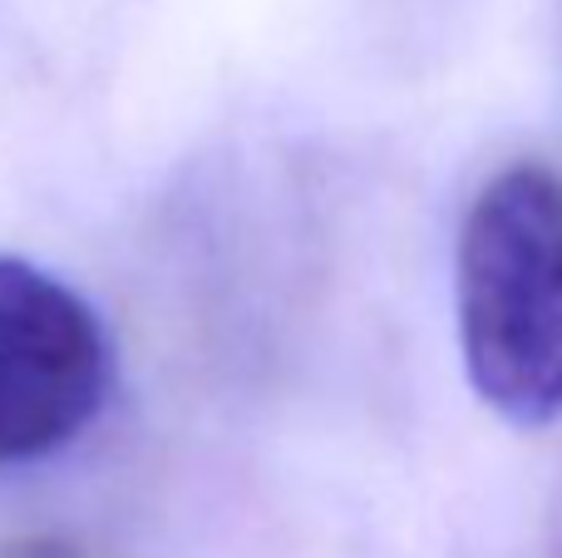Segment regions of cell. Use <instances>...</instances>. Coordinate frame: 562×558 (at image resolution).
Listing matches in <instances>:
<instances>
[{
	"instance_id": "cell-2",
	"label": "cell",
	"mask_w": 562,
	"mask_h": 558,
	"mask_svg": "<svg viewBox=\"0 0 562 558\" xmlns=\"http://www.w3.org/2000/svg\"><path fill=\"white\" fill-rule=\"evenodd\" d=\"M109 395L99 312L55 272L0 253V465L65 450Z\"/></svg>"
},
{
	"instance_id": "cell-3",
	"label": "cell",
	"mask_w": 562,
	"mask_h": 558,
	"mask_svg": "<svg viewBox=\"0 0 562 558\" xmlns=\"http://www.w3.org/2000/svg\"><path fill=\"white\" fill-rule=\"evenodd\" d=\"M5 558H75V549L59 539H25L20 549H10Z\"/></svg>"
},
{
	"instance_id": "cell-1",
	"label": "cell",
	"mask_w": 562,
	"mask_h": 558,
	"mask_svg": "<svg viewBox=\"0 0 562 558\" xmlns=\"http://www.w3.org/2000/svg\"><path fill=\"white\" fill-rule=\"evenodd\" d=\"M454 312L479 401L518 431L562 421V178L548 164L504 168L469 203Z\"/></svg>"
}]
</instances>
